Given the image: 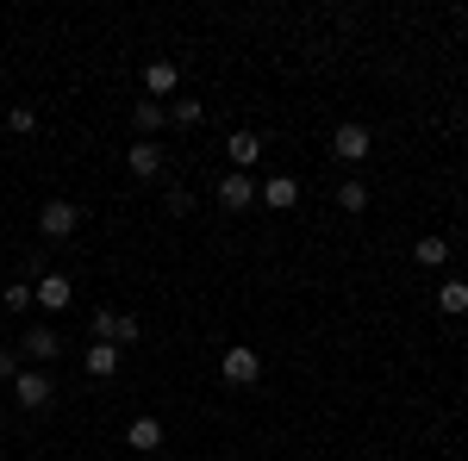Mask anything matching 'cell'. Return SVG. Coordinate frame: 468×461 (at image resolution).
Here are the masks:
<instances>
[{
	"mask_svg": "<svg viewBox=\"0 0 468 461\" xmlns=\"http://www.w3.org/2000/svg\"><path fill=\"white\" fill-rule=\"evenodd\" d=\"M218 374H225V387H256V381H262V355L256 350H225L218 355Z\"/></svg>",
	"mask_w": 468,
	"mask_h": 461,
	"instance_id": "7a4b0ae2",
	"label": "cell"
},
{
	"mask_svg": "<svg viewBox=\"0 0 468 461\" xmlns=\"http://www.w3.org/2000/svg\"><path fill=\"white\" fill-rule=\"evenodd\" d=\"M293 200H300V181H293V175H269L262 187H256V206H275V213H288Z\"/></svg>",
	"mask_w": 468,
	"mask_h": 461,
	"instance_id": "9c48e42d",
	"label": "cell"
},
{
	"mask_svg": "<svg viewBox=\"0 0 468 461\" xmlns=\"http://www.w3.org/2000/svg\"><path fill=\"white\" fill-rule=\"evenodd\" d=\"M125 443H132V449H163V424H156V418H132V424H125Z\"/></svg>",
	"mask_w": 468,
	"mask_h": 461,
	"instance_id": "5bb4252c",
	"label": "cell"
},
{
	"mask_svg": "<svg viewBox=\"0 0 468 461\" xmlns=\"http://www.w3.org/2000/svg\"><path fill=\"white\" fill-rule=\"evenodd\" d=\"M337 206H344V213H362V206H368V187H362V181L350 175L344 187H337Z\"/></svg>",
	"mask_w": 468,
	"mask_h": 461,
	"instance_id": "e0dca14e",
	"label": "cell"
},
{
	"mask_svg": "<svg viewBox=\"0 0 468 461\" xmlns=\"http://www.w3.org/2000/svg\"><path fill=\"white\" fill-rule=\"evenodd\" d=\"M75 225H81V206L75 200H44L37 206V231L44 237H75Z\"/></svg>",
	"mask_w": 468,
	"mask_h": 461,
	"instance_id": "3957f363",
	"label": "cell"
},
{
	"mask_svg": "<svg viewBox=\"0 0 468 461\" xmlns=\"http://www.w3.org/2000/svg\"><path fill=\"white\" fill-rule=\"evenodd\" d=\"M69 299H75V281H69V275H50V268L37 275V287H32V306H44V312H63Z\"/></svg>",
	"mask_w": 468,
	"mask_h": 461,
	"instance_id": "277c9868",
	"label": "cell"
},
{
	"mask_svg": "<svg viewBox=\"0 0 468 461\" xmlns=\"http://www.w3.org/2000/svg\"><path fill=\"white\" fill-rule=\"evenodd\" d=\"M218 206H225V213H250L256 206V181L250 175H225L218 181Z\"/></svg>",
	"mask_w": 468,
	"mask_h": 461,
	"instance_id": "ba28073f",
	"label": "cell"
},
{
	"mask_svg": "<svg viewBox=\"0 0 468 461\" xmlns=\"http://www.w3.org/2000/svg\"><path fill=\"white\" fill-rule=\"evenodd\" d=\"M88 374H94V381H112V374H119V343H94V350H88Z\"/></svg>",
	"mask_w": 468,
	"mask_h": 461,
	"instance_id": "4fadbf2b",
	"label": "cell"
},
{
	"mask_svg": "<svg viewBox=\"0 0 468 461\" xmlns=\"http://www.w3.org/2000/svg\"><path fill=\"white\" fill-rule=\"evenodd\" d=\"M169 119H176L181 131H194V125L207 119V107H200V100H176V107H169Z\"/></svg>",
	"mask_w": 468,
	"mask_h": 461,
	"instance_id": "ac0fdd59",
	"label": "cell"
},
{
	"mask_svg": "<svg viewBox=\"0 0 468 461\" xmlns=\"http://www.w3.org/2000/svg\"><path fill=\"white\" fill-rule=\"evenodd\" d=\"M125 169H132L138 181H156V175H163V150H156L150 138H138L132 150H125Z\"/></svg>",
	"mask_w": 468,
	"mask_h": 461,
	"instance_id": "30bf717a",
	"label": "cell"
},
{
	"mask_svg": "<svg viewBox=\"0 0 468 461\" xmlns=\"http://www.w3.org/2000/svg\"><path fill=\"white\" fill-rule=\"evenodd\" d=\"M19 350L32 355V361H57V355H63V337H57L50 324H37V330H26V343H19Z\"/></svg>",
	"mask_w": 468,
	"mask_h": 461,
	"instance_id": "8fae6325",
	"label": "cell"
},
{
	"mask_svg": "<svg viewBox=\"0 0 468 461\" xmlns=\"http://www.w3.org/2000/svg\"><path fill=\"white\" fill-rule=\"evenodd\" d=\"M13 393H19V405H26V412H44V405L57 399V393H50V374H37V368H19Z\"/></svg>",
	"mask_w": 468,
	"mask_h": 461,
	"instance_id": "5b68a950",
	"label": "cell"
},
{
	"mask_svg": "<svg viewBox=\"0 0 468 461\" xmlns=\"http://www.w3.org/2000/svg\"><path fill=\"white\" fill-rule=\"evenodd\" d=\"M132 119H138V131H144V138H156V131L169 125V107H163V100H138V112H132Z\"/></svg>",
	"mask_w": 468,
	"mask_h": 461,
	"instance_id": "9a60e30c",
	"label": "cell"
},
{
	"mask_svg": "<svg viewBox=\"0 0 468 461\" xmlns=\"http://www.w3.org/2000/svg\"><path fill=\"white\" fill-rule=\"evenodd\" d=\"M6 125L26 138V131H37V112H32V107H13V112H6Z\"/></svg>",
	"mask_w": 468,
	"mask_h": 461,
	"instance_id": "44dd1931",
	"label": "cell"
},
{
	"mask_svg": "<svg viewBox=\"0 0 468 461\" xmlns=\"http://www.w3.org/2000/svg\"><path fill=\"white\" fill-rule=\"evenodd\" d=\"M412 256H419V268H443V262H450V244H443V237H419Z\"/></svg>",
	"mask_w": 468,
	"mask_h": 461,
	"instance_id": "2e32d148",
	"label": "cell"
},
{
	"mask_svg": "<svg viewBox=\"0 0 468 461\" xmlns=\"http://www.w3.org/2000/svg\"><path fill=\"white\" fill-rule=\"evenodd\" d=\"M331 156L356 169L362 156H375V131H368V125H356V119H344V125L331 131Z\"/></svg>",
	"mask_w": 468,
	"mask_h": 461,
	"instance_id": "6da1fadb",
	"label": "cell"
},
{
	"mask_svg": "<svg viewBox=\"0 0 468 461\" xmlns=\"http://www.w3.org/2000/svg\"><path fill=\"white\" fill-rule=\"evenodd\" d=\"M176 88H181V63H169V57L144 63V94L150 100H163V94H176Z\"/></svg>",
	"mask_w": 468,
	"mask_h": 461,
	"instance_id": "52a82bcc",
	"label": "cell"
},
{
	"mask_svg": "<svg viewBox=\"0 0 468 461\" xmlns=\"http://www.w3.org/2000/svg\"><path fill=\"white\" fill-rule=\"evenodd\" d=\"M119 319L125 312H94V343H119Z\"/></svg>",
	"mask_w": 468,
	"mask_h": 461,
	"instance_id": "d6986e66",
	"label": "cell"
},
{
	"mask_svg": "<svg viewBox=\"0 0 468 461\" xmlns=\"http://www.w3.org/2000/svg\"><path fill=\"white\" fill-rule=\"evenodd\" d=\"M0 381H19V355L13 350H0Z\"/></svg>",
	"mask_w": 468,
	"mask_h": 461,
	"instance_id": "603a6c76",
	"label": "cell"
},
{
	"mask_svg": "<svg viewBox=\"0 0 468 461\" xmlns=\"http://www.w3.org/2000/svg\"><path fill=\"white\" fill-rule=\"evenodd\" d=\"M225 156H231V175H250L256 162H262V138H256V131H231Z\"/></svg>",
	"mask_w": 468,
	"mask_h": 461,
	"instance_id": "8992f818",
	"label": "cell"
},
{
	"mask_svg": "<svg viewBox=\"0 0 468 461\" xmlns=\"http://www.w3.org/2000/svg\"><path fill=\"white\" fill-rule=\"evenodd\" d=\"M0 306H6V312H26V306H32V287H26V281H13L6 293H0Z\"/></svg>",
	"mask_w": 468,
	"mask_h": 461,
	"instance_id": "ffe728a7",
	"label": "cell"
},
{
	"mask_svg": "<svg viewBox=\"0 0 468 461\" xmlns=\"http://www.w3.org/2000/svg\"><path fill=\"white\" fill-rule=\"evenodd\" d=\"M437 312H443V319H463V312H468V281L450 275V281L437 287Z\"/></svg>",
	"mask_w": 468,
	"mask_h": 461,
	"instance_id": "7c38bea8",
	"label": "cell"
},
{
	"mask_svg": "<svg viewBox=\"0 0 468 461\" xmlns=\"http://www.w3.org/2000/svg\"><path fill=\"white\" fill-rule=\"evenodd\" d=\"M163 200H169V213H194V194H187V187H169V194H163Z\"/></svg>",
	"mask_w": 468,
	"mask_h": 461,
	"instance_id": "7402d4cb",
	"label": "cell"
}]
</instances>
